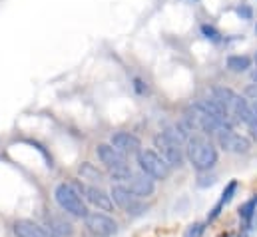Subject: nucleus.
Instances as JSON below:
<instances>
[{"instance_id":"obj_22","label":"nucleus","mask_w":257,"mask_h":237,"mask_svg":"<svg viewBox=\"0 0 257 237\" xmlns=\"http://www.w3.org/2000/svg\"><path fill=\"white\" fill-rule=\"evenodd\" d=\"M201 181H197L199 187H205V185H213L215 183V176H201Z\"/></svg>"},{"instance_id":"obj_15","label":"nucleus","mask_w":257,"mask_h":237,"mask_svg":"<svg viewBox=\"0 0 257 237\" xmlns=\"http://www.w3.org/2000/svg\"><path fill=\"white\" fill-rule=\"evenodd\" d=\"M211 98H215L219 104H223V106L227 108V112H229V108H231L233 100L237 98V94H235L233 90H229V88H223V86H215V88H213V96H211Z\"/></svg>"},{"instance_id":"obj_16","label":"nucleus","mask_w":257,"mask_h":237,"mask_svg":"<svg viewBox=\"0 0 257 237\" xmlns=\"http://www.w3.org/2000/svg\"><path fill=\"white\" fill-rule=\"evenodd\" d=\"M48 229L54 233L56 237H70L72 235V225L70 223H66L62 221L60 217H52V219H48Z\"/></svg>"},{"instance_id":"obj_8","label":"nucleus","mask_w":257,"mask_h":237,"mask_svg":"<svg viewBox=\"0 0 257 237\" xmlns=\"http://www.w3.org/2000/svg\"><path fill=\"white\" fill-rule=\"evenodd\" d=\"M215 136H217V146H219L221 150L229 152V154H237V156H241V154H247V152L251 150V142H249L245 136L233 132L231 126L221 128Z\"/></svg>"},{"instance_id":"obj_21","label":"nucleus","mask_w":257,"mask_h":237,"mask_svg":"<svg viewBox=\"0 0 257 237\" xmlns=\"http://www.w3.org/2000/svg\"><path fill=\"white\" fill-rule=\"evenodd\" d=\"M235 14H237V16L241 18V20H251V16H253L251 8H249V6H245V4L237 6V8H235Z\"/></svg>"},{"instance_id":"obj_24","label":"nucleus","mask_w":257,"mask_h":237,"mask_svg":"<svg viewBox=\"0 0 257 237\" xmlns=\"http://www.w3.org/2000/svg\"><path fill=\"white\" fill-rule=\"evenodd\" d=\"M249 136L257 142V124L255 126H249Z\"/></svg>"},{"instance_id":"obj_12","label":"nucleus","mask_w":257,"mask_h":237,"mask_svg":"<svg viewBox=\"0 0 257 237\" xmlns=\"http://www.w3.org/2000/svg\"><path fill=\"white\" fill-rule=\"evenodd\" d=\"M12 231L16 237H56L48 227L32 221V219H18L12 225Z\"/></svg>"},{"instance_id":"obj_27","label":"nucleus","mask_w":257,"mask_h":237,"mask_svg":"<svg viewBox=\"0 0 257 237\" xmlns=\"http://www.w3.org/2000/svg\"><path fill=\"white\" fill-rule=\"evenodd\" d=\"M255 34H257V24H255Z\"/></svg>"},{"instance_id":"obj_18","label":"nucleus","mask_w":257,"mask_h":237,"mask_svg":"<svg viewBox=\"0 0 257 237\" xmlns=\"http://www.w3.org/2000/svg\"><path fill=\"white\" fill-rule=\"evenodd\" d=\"M255 211H257V195H253L251 199H247L239 207V219L245 221V223H251V219L255 217Z\"/></svg>"},{"instance_id":"obj_1","label":"nucleus","mask_w":257,"mask_h":237,"mask_svg":"<svg viewBox=\"0 0 257 237\" xmlns=\"http://www.w3.org/2000/svg\"><path fill=\"white\" fill-rule=\"evenodd\" d=\"M188 142V138L180 132V128H166L162 130L156 138H154V146L156 152L170 164V168H182L186 164V148L184 144Z\"/></svg>"},{"instance_id":"obj_25","label":"nucleus","mask_w":257,"mask_h":237,"mask_svg":"<svg viewBox=\"0 0 257 237\" xmlns=\"http://www.w3.org/2000/svg\"><path fill=\"white\" fill-rule=\"evenodd\" d=\"M251 80H253V84L257 86V70L253 72V74H251Z\"/></svg>"},{"instance_id":"obj_6","label":"nucleus","mask_w":257,"mask_h":237,"mask_svg":"<svg viewBox=\"0 0 257 237\" xmlns=\"http://www.w3.org/2000/svg\"><path fill=\"white\" fill-rule=\"evenodd\" d=\"M74 187L78 189V193L82 195L84 201H88L90 205L98 207L100 211H112V209H114L112 195H110L108 191H104L100 185H92V183H84V181H76Z\"/></svg>"},{"instance_id":"obj_5","label":"nucleus","mask_w":257,"mask_h":237,"mask_svg":"<svg viewBox=\"0 0 257 237\" xmlns=\"http://www.w3.org/2000/svg\"><path fill=\"white\" fill-rule=\"evenodd\" d=\"M138 166H140V172H144L146 176H150L156 181H164V179L170 178L172 174V168L170 164L156 152V150H142L138 156Z\"/></svg>"},{"instance_id":"obj_17","label":"nucleus","mask_w":257,"mask_h":237,"mask_svg":"<svg viewBox=\"0 0 257 237\" xmlns=\"http://www.w3.org/2000/svg\"><path fill=\"white\" fill-rule=\"evenodd\" d=\"M78 172H80L82 179H88V181H94V183H100V181L104 179V174H102L96 166H92V164H88V162H84Z\"/></svg>"},{"instance_id":"obj_14","label":"nucleus","mask_w":257,"mask_h":237,"mask_svg":"<svg viewBox=\"0 0 257 237\" xmlns=\"http://www.w3.org/2000/svg\"><path fill=\"white\" fill-rule=\"evenodd\" d=\"M251 62L253 60L249 58V56H241V54H231V56H227V68L231 70V72H237V74H241V72H247L249 68H251Z\"/></svg>"},{"instance_id":"obj_3","label":"nucleus","mask_w":257,"mask_h":237,"mask_svg":"<svg viewBox=\"0 0 257 237\" xmlns=\"http://www.w3.org/2000/svg\"><path fill=\"white\" fill-rule=\"evenodd\" d=\"M96 154H98V160L102 162V166L108 170V174L116 181H128L130 176H132V170H130L126 156H122L110 144H100L96 148Z\"/></svg>"},{"instance_id":"obj_2","label":"nucleus","mask_w":257,"mask_h":237,"mask_svg":"<svg viewBox=\"0 0 257 237\" xmlns=\"http://www.w3.org/2000/svg\"><path fill=\"white\" fill-rule=\"evenodd\" d=\"M186 158L190 160L193 170L203 174V172H209L217 164L219 154H217L215 144L207 136L193 134V136H190V140L186 142Z\"/></svg>"},{"instance_id":"obj_4","label":"nucleus","mask_w":257,"mask_h":237,"mask_svg":"<svg viewBox=\"0 0 257 237\" xmlns=\"http://www.w3.org/2000/svg\"><path fill=\"white\" fill-rule=\"evenodd\" d=\"M54 199L60 205V209L66 211L68 215L86 219L88 213H90L86 203H84V199H82V195L78 193V189L72 183H58L56 189H54Z\"/></svg>"},{"instance_id":"obj_26","label":"nucleus","mask_w":257,"mask_h":237,"mask_svg":"<svg viewBox=\"0 0 257 237\" xmlns=\"http://www.w3.org/2000/svg\"><path fill=\"white\" fill-rule=\"evenodd\" d=\"M253 60H255V64H257V54H255V58H253Z\"/></svg>"},{"instance_id":"obj_9","label":"nucleus","mask_w":257,"mask_h":237,"mask_svg":"<svg viewBox=\"0 0 257 237\" xmlns=\"http://www.w3.org/2000/svg\"><path fill=\"white\" fill-rule=\"evenodd\" d=\"M84 221H86V227L90 229V233L96 237H112L118 233V223L106 213L90 211Z\"/></svg>"},{"instance_id":"obj_11","label":"nucleus","mask_w":257,"mask_h":237,"mask_svg":"<svg viewBox=\"0 0 257 237\" xmlns=\"http://www.w3.org/2000/svg\"><path fill=\"white\" fill-rule=\"evenodd\" d=\"M126 187H128L136 197L146 199V197H150V195L156 191V179H152L150 176H146L144 172H140V174H132L128 179V183H126Z\"/></svg>"},{"instance_id":"obj_10","label":"nucleus","mask_w":257,"mask_h":237,"mask_svg":"<svg viewBox=\"0 0 257 237\" xmlns=\"http://www.w3.org/2000/svg\"><path fill=\"white\" fill-rule=\"evenodd\" d=\"M110 146L114 150H118L122 156H138L142 152V142L138 136L130 134V132H116L112 138H110Z\"/></svg>"},{"instance_id":"obj_23","label":"nucleus","mask_w":257,"mask_h":237,"mask_svg":"<svg viewBox=\"0 0 257 237\" xmlns=\"http://www.w3.org/2000/svg\"><path fill=\"white\" fill-rule=\"evenodd\" d=\"M245 94L249 96L247 100H253V102H257V86H255V84H253V86H249V88L245 90Z\"/></svg>"},{"instance_id":"obj_7","label":"nucleus","mask_w":257,"mask_h":237,"mask_svg":"<svg viewBox=\"0 0 257 237\" xmlns=\"http://www.w3.org/2000/svg\"><path fill=\"white\" fill-rule=\"evenodd\" d=\"M110 195H112V201L120 209H124L128 215H142L146 211V205L142 203V199L136 197L124 183H114L110 189Z\"/></svg>"},{"instance_id":"obj_19","label":"nucleus","mask_w":257,"mask_h":237,"mask_svg":"<svg viewBox=\"0 0 257 237\" xmlns=\"http://www.w3.org/2000/svg\"><path fill=\"white\" fill-rule=\"evenodd\" d=\"M203 233H205V223L203 221H195V223L186 227L184 237H203Z\"/></svg>"},{"instance_id":"obj_13","label":"nucleus","mask_w":257,"mask_h":237,"mask_svg":"<svg viewBox=\"0 0 257 237\" xmlns=\"http://www.w3.org/2000/svg\"><path fill=\"white\" fill-rule=\"evenodd\" d=\"M235 191H237V181H235V179H231V181L225 185V189L221 191V197H219V201H217V203L211 207V213L207 215V221H209V223H211V221H213V219H215V217L221 213V209H223V207H225V205H227V203L233 199Z\"/></svg>"},{"instance_id":"obj_20","label":"nucleus","mask_w":257,"mask_h":237,"mask_svg":"<svg viewBox=\"0 0 257 237\" xmlns=\"http://www.w3.org/2000/svg\"><path fill=\"white\" fill-rule=\"evenodd\" d=\"M201 32H203V36H205L207 40H213V42H219V40H221V38H219L221 34H219L213 26H209V24H203V26H201Z\"/></svg>"}]
</instances>
